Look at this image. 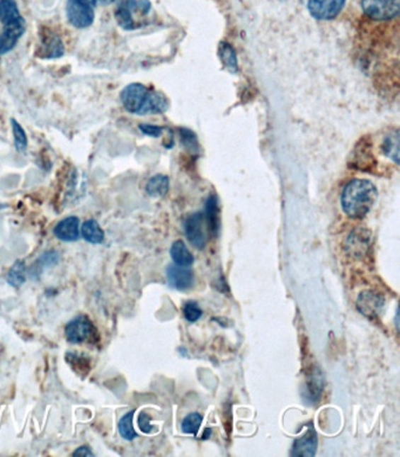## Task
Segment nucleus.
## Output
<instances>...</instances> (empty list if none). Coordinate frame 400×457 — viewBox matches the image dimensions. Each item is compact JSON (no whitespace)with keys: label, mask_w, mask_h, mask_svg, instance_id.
I'll list each match as a JSON object with an SVG mask.
<instances>
[{"label":"nucleus","mask_w":400,"mask_h":457,"mask_svg":"<svg viewBox=\"0 0 400 457\" xmlns=\"http://www.w3.org/2000/svg\"><path fill=\"white\" fill-rule=\"evenodd\" d=\"M378 198L376 186L369 180L350 181L342 193V208L348 217L362 219L369 214Z\"/></svg>","instance_id":"nucleus-1"},{"label":"nucleus","mask_w":400,"mask_h":457,"mask_svg":"<svg viewBox=\"0 0 400 457\" xmlns=\"http://www.w3.org/2000/svg\"><path fill=\"white\" fill-rule=\"evenodd\" d=\"M121 103L130 113L137 115L164 113L168 103L161 93L149 90L142 84H130L120 94Z\"/></svg>","instance_id":"nucleus-2"},{"label":"nucleus","mask_w":400,"mask_h":457,"mask_svg":"<svg viewBox=\"0 0 400 457\" xmlns=\"http://www.w3.org/2000/svg\"><path fill=\"white\" fill-rule=\"evenodd\" d=\"M151 10V4L148 0H117L115 9V19L121 28L126 31H132L137 28V23L134 21L133 13L135 11H140L141 13L147 14Z\"/></svg>","instance_id":"nucleus-3"},{"label":"nucleus","mask_w":400,"mask_h":457,"mask_svg":"<svg viewBox=\"0 0 400 457\" xmlns=\"http://www.w3.org/2000/svg\"><path fill=\"white\" fill-rule=\"evenodd\" d=\"M362 10L372 21H391L399 14L400 0H362Z\"/></svg>","instance_id":"nucleus-4"},{"label":"nucleus","mask_w":400,"mask_h":457,"mask_svg":"<svg viewBox=\"0 0 400 457\" xmlns=\"http://www.w3.org/2000/svg\"><path fill=\"white\" fill-rule=\"evenodd\" d=\"M66 14L69 24L76 28H87L93 24L96 14L88 0H67Z\"/></svg>","instance_id":"nucleus-5"},{"label":"nucleus","mask_w":400,"mask_h":457,"mask_svg":"<svg viewBox=\"0 0 400 457\" xmlns=\"http://www.w3.org/2000/svg\"><path fill=\"white\" fill-rule=\"evenodd\" d=\"M66 339L71 344H82L92 340L96 335V328L86 315H79L69 321L65 328Z\"/></svg>","instance_id":"nucleus-6"},{"label":"nucleus","mask_w":400,"mask_h":457,"mask_svg":"<svg viewBox=\"0 0 400 457\" xmlns=\"http://www.w3.org/2000/svg\"><path fill=\"white\" fill-rule=\"evenodd\" d=\"M3 26V30L0 32V55H6L16 47L26 28L23 17L4 23Z\"/></svg>","instance_id":"nucleus-7"},{"label":"nucleus","mask_w":400,"mask_h":457,"mask_svg":"<svg viewBox=\"0 0 400 457\" xmlns=\"http://www.w3.org/2000/svg\"><path fill=\"white\" fill-rule=\"evenodd\" d=\"M357 310L370 320L379 317L385 306V299L382 294L366 290L360 293L356 303Z\"/></svg>","instance_id":"nucleus-8"},{"label":"nucleus","mask_w":400,"mask_h":457,"mask_svg":"<svg viewBox=\"0 0 400 457\" xmlns=\"http://www.w3.org/2000/svg\"><path fill=\"white\" fill-rule=\"evenodd\" d=\"M205 222V213H202V212L193 214L185 221V237L188 239L189 242L198 249H203L205 247V242H207V235H205V226H203Z\"/></svg>","instance_id":"nucleus-9"},{"label":"nucleus","mask_w":400,"mask_h":457,"mask_svg":"<svg viewBox=\"0 0 400 457\" xmlns=\"http://www.w3.org/2000/svg\"><path fill=\"white\" fill-rule=\"evenodd\" d=\"M344 5L345 0H309L308 9L316 19L330 21L341 13Z\"/></svg>","instance_id":"nucleus-10"},{"label":"nucleus","mask_w":400,"mask_h":457,"mask_svg":"<svg viewBox=\"0 0 400 457\" xmlns=\"http://www.w3.org/2000/svg\"><path fill=\"white\" fill-rule=\"evenodd\" d=\"M371 232L364 228H357L350 234L348 242H346V249L349 254L355 258H360L365 254L370 246H371Z\"/></svg>","instance_id":"nucleus-11"},{"label":"nucleus","mask_w":400,"mask_h":457,"mask_svg":"<svg viewBox=\"0 0 400 457\" xmlns=\"http://www.w3.org/2000/svg\"><path fill=\"white\" fill-rule=\"evenodd\" d=\"M167 278L171 288L178 290H187L194 283V274L192 271L176 265L168 266Z\"/></svg>","instance_id":"nucleus-12"},{"label":"nucleus","mask_w":400,"mask_h":457,"mask_svg":"<svg viewBox=\"0 0 400 457\" xmlns=\"http://www.w3.org/2000/svg\"><path fill=\"white\" fill-rule=\"evenodd\" d=\"M317 451V434L315 429L310 427L308 433L295 441L291 448V456L312 457L315 456Z\"/></svg>","instance_id":"nucleus-13"},{"label":"nucleus","mask_w":400,"mask_h":457,"mask_svg":"<svg viewBox=\"0 0 400 457\" xmlns=\"http://www.w3.org/2000/svg\"><path fill=\"white\" fill-rule=\"evenodd\" d=\"M53 234L59 240L65 242H73L79 240L80 237V220L79 218L69 217L62 219L53 230Z\"/></svg>","instance_id":"nucleus-14"},{"label":"nucleus","mask_w":400,"mask_h":457,"mask_svg":"<svg viewBox=\"0 0 400 457\" xmlns=\"http://www.w3.org/2000/svg\"><path fill=\"white\" fill-rule=\"evenodd\" d=\"M64 44L59 35L47 33L42 39L40 46V57L45 59L60 58L64 55Z\"/></svg>","instance_id":"nucleus-15"},{"label":"nucleus","mask_w":400,"mask_h":457,"mask_svg":"<svg viewBox=\"0 0 400 457\" xmlns=\"http://www.w3.org/2000/svg\"><path fill=\"white\" fill-rule=\"evenodd\" d=\"M205 222L208 225L209 232L212 237H217L221 228V219H219V201L216 196H209L205 203Z\"/></svg>","instance_id":"nucleus-16"},{"label":"nucleus","mask_w":400,"mask_h":457,"mask_svg":"<svg viewBox=\"0 0 400 457\" xmlns=\"http://www.w3.org/2000/svg\"><path fill=\"white\" fill-rule=\"evenodd\" d=\"M171 256L175 265L180 266V267H189L194 262V256L189 252L185 242L181 240L175 241L171 246Z\"/></svg>","instance_id":"nucleus-17"},{"label":"nucleus","mask_w":400,"mask_h":457,"mask_svg":"<svg viewBox=\"0 0 400 457\" xmlns=\"http://www.w3.org/2000/svg\"><path fill=\"white\" fill-rule=\"evenodd\" d=\"M81 235L87 242L92 244H103L105 240V233H103V228L100 227L98 221L87 220L82 224L81 226Z\"/></svg>","instance_id":"nucleus-18"},{"label":"nucleus","mask_w":400,"mask_h":457,"mask_svg":"<svg viewBox=\"0 0 400 457\" xmlns=\"http://www.w3.org/2000/svg\"><path fill=\"white\" fill-rule=\"evenodd\" d=\"M168 189H169V179H168V176H162V174H158V176L151 178L146 186V192L148 196H153V198L166 196Z\"/></svg>","instance_id":"nucleus-19"},{"label":"nucleus","mask_w":400,"mask_h":457,"mask_svg":"<svg viewBox=\"0 0 400 457\" xmlns=\"http://www.w3.org/2000/svg\"><path fill=\"white\" fill-rule=\"evenodd\" d=\"M307 388H308V399L312 400L314 402H317L321 397L323 388H324L323 375L319 369H315L309 376Z\"/></svg>","instance_id":"nucleus-20"},{"label":"nucleus","mask_w":400,"mask_h":457,"mask_svg":"<svg viewBox=\"0 0 400 457\" xmlns=\"http://www.w3.org/2000/svg\"><path fill=\"white\" fill-rule=\"evenodd\" d=\"M6 281L14 288H19L21 286L24 285L26 281V265H25L24 260H18L14 262L10 272L7 273Z\"/></svg>","instance_id":"nucleus-21"},{"label":"nucleus","mask_w":400,"mask_h":457,"mask_svg":"<svg viewBox=\"0 0 400 457\" xmlns=\"http://www.w3.org/2000/svg\"><path fill=\"white\" fill-rule=\"evenodd\" d=\"M219 58L222 60L223 65L229 69L230 72L236 73L239 71L236 53L234 51L233 46L221 43L219 44Z\"/></svg>","instance_id":"nucleus-22"},{"label":"nucleus","mask_w":400,"mask_h":457,"mask_svg":"<svg viewBox=\"0 0 400 457\" xmlns=\"http://www.w3.org/2000/svg\"><path fill=\"white\" fill-rule=\"evenodd\" d=\"M21 18L18 5L14 0H0V23L16 21Z\"/></svg>","instance_id":"nucleus-23"},{"label":"nucleus","mask_w":400,"mask_h":457,"mask_svg":"<svg viewBox=\"0 0 400 457\" xmlns=\"http://www.w3.org/2000/svg\"><path fill=\"white\" fill-rule=\"evenodd\" d=\"M383 151L384 154L392 159L396 164H399V160H398V155H399V135H398V132L385 137Z\"/></svg>","instance_id":"nucleus-24"},{"label":"nucleus","mask_w":400,"mask_h":457,"mask_svg":"<svg viewBox=\"0 0 400 457\" xmlns=\"http://www.w3.org/2000/svg\"><path fill=\"white\" fill-rule=\"evenodd\" d=\"M134 410L127 412L119 422V433L126 441H133L137 436L133 427Z\"/></svg>","instance_id":"nucleus-25"},{"label":"nucleus","mask_w":400,"mask_h":457,"mask_svg":"<svg viewBox=\"0 0 400 457\" xmlns=\"http://www.w3.org/2000/svg\"><path fill=\"white\" fill-rule=\"evenodd\" d=\"M12 132H13L14 146L19 153L24 152L28 148V135L25 133L24 128L16 119H11Z\"/></svg>","instance_id":"nucleus-26"},{"label":"nucleus","mask_w":400,"mask_h":457,"mask_svg":"<svg viewBox=\"0 0 400 457\" xmlns=\"http://www.w3.org/2000/svg\"><path fill=\"white\" fill-rule=\"evenodd\" d=\"M202 421H203V417H202V415H200V414H198V412L189 414V415L187 416V417H185V419L182 421V431L185 434H189V435H196V434L199 433Z\"/></svg>","instance_id":"nucleus-27"},{"label":"nucleus","mask_w":400,"mask_h":457,"mask_svg":"<svg viewBox=\"0 0 400 457\" xmlns=\"http://www.w3.org/2000/svg\"><path fill=\"white\" fill-rule=\"evenodd\" d=\"M202 314L203 313H202L199 305L194 301H189L183 307V315H185V320L189 322H196L202 317Z\"/></svg>","instance_id":"nucleus-28"},{"label":"nucleus","mask_w":400,"mask_h":457,"mask_svg":"<svg viewBox=\"0 0 400 457\" xmlns=\"http://www.w3.org/2000/svg\"><path fill=\"white\" fill-rule=\"evenodd\" d=\"M182 142L185 145V147L189 149H194L195 151L198 147V141H196L195 135L193 132L188 130H181Z\"/></svg>","instance_id":"nucleus-29"},{"label":"nucleus","mask_w":400,"mask_h":457,"mask_svg":"<svg viewBox=\"0 0 400 457\" xmlns=\"http://www.w3.org/2000/svg\"><path fill=\"white\" fill-rule=\"evenodd\" d=\"M149 419H149V416L147 414L141 412L140 416H139V428H140L142 433L151 434L155 429L154 427L149 423Z\"/></svg>","instance_id":"nucleus-30"},{"label":"nucleus","mask_w":400,"mask_h":457,"mask_svg":"<svg viewBox=\"0 0 400 457\" xmlns=\"http://www.w3.org/2000/svg\"><path fill=\"white\" fill-rule=\"evenodd\" d=\"M139 128H140V131L142 133L149 135V137H160L161 133H162V128H159V126H154V125L142 124L139 126Z\"/></svg>","instance_id":"nucleus-31"},{"label":"nucleus","mask_w":400,"mask_h":457,"mask_svg":"<svg viewBox=\"0 0 400 457\" xmlns=\"http://www.w3.org/2000/svg\"><path fill=\"white\" fill-rule=\"evenodd\" d=\"M73 456L89 457L94 456V454H93L92 451H91L88 447L82 446V447L78 448V449H76V451L73 453Z\"/></svg>","instance_id":"nucleus-32"},{"label":"nucleus","mask_w":400,"mask_h":457,"mask_svg":"<svg viewBox=\"0 0 400 457\" xmlns=\"http://www.w3.org/2000/svg\"><path fill=\"white\" fill-rule=\"evenodd\" d=\"M93 7L103 6V5H110L113 3L114 0H88Z\"/></svg>","instance_id":"nucleus-33"}]
</instances>
